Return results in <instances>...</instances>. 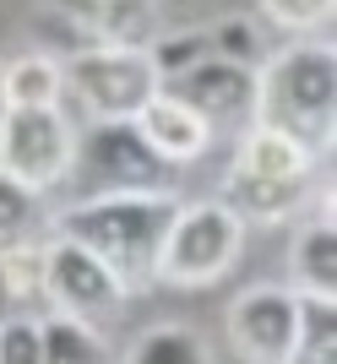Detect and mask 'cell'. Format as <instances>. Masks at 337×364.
Here are the masks:
<instances>
[{"label":"cell","mask_w":337,"mask_h":364,"mask_svg":"<svg viewBox=\"0 0 337 364\" xmlns=\"http://www.w3.org/2000/svg\"><path fill=\"white\" fill-rule=\"evenodd\" d=\"M180 213L174 191H114V196H82L55 218V234L77 240L104 261L125 289H141L158 277L164 234Z\"/></svg>","instance_id":"obj_1"},{"label":"cell","mask_w":337,"mask_h":364,"mask_svg":"<svg viewBox=\"0 0 337 364\" xmlns=\"http://www.w3.org/2000/svg\"><path fill=\"white\" fill-rule=\"evenodd\" d=\"M250 125L283 131L289 141L321 152L337 125V55L332 44H289L256 71Z\"/></svg>","instance_id":"obj_2"},{"label":"cell","mask_w":337,"mask_h":364,"mask_svg":"<svg viewBox=\"0 0 337 364\" xmlns=\"http://www.w3.org/2000/svg\"><path fill=\"white\" fill-rule=\"evenodd\" d=\"M87 196H114V191H174V164L147 147L137 120H92L87 136H77L71 168Z\"/></svg>","instance_id":"obj_3"},{"label":"cell","mask_w":337,"mask_h":364,"mask_svg":"<svg viewBox=\"0 0 337 364\" xmlns=\"http://www.w3.org/2000/svg\"><path fill=\"white\" fill-rule=\"evenodd\" d=\"M240 245H245V223L223 201H191L174 213V223L164 234L158 277L174 289H207L240 261Z\"/></svg>","instance_id":"obj_4"},{"label":"cell","mask_w":337,"mask_h":364,"mask_svg":"<svg viewBox=\"0 0 337 364\" xmlns=\"http://www.w3.org/2000/svg\"><path fill=\"white\" fill-rule=\"evenodd\" d=\"M38 267H44V304L49 310L82 321V326H98V332L120 316L125 294H131L92 250H82V245L65 240V234H49L44 240Z\"/></svg>","instance_id":"obj_5"},{"label":"cell","mask_w":337,"mask_h":364,"mask_svg":"<svg viewBox=\"0 0 337 364\" xmlns=\"http://www.w3.org/2000/svg\"><path fill=\"white\" fill-rule=\"evenodd\" d=\"M60 82L87 109V120H137L158 92V76L141 49H82L60 65Z\"/></svg>","instance_id":"obj_6"},{"label":"cell","mask_w":337,"mask_h":364,"mask_svg":"<svg viewBox=\"0 0 337 364\" xmlns=\"http://www.w3.org/2000/svg\"><path fill=\"white\" fill-rule=\"evenodd\" d=\"M77 152V131L60 109H6L0 120V174L28 191H49L65 180Z\"/></svg>","instance_id":"obj_7"},{"label":"cell","mask_w":337,"mask_h":364,"mask_svg":"<svg viewBox=\"0 0 337 364\" xmlns=\"http://www.w3.org/2000/svg\"><path fill=\"white\" fill-rule=\"evenodd\" d=\"M294 326H299V294L294 289H245L229 304V343L245 364H289Z\"/></svg>","instance_id":"obj_8"},{"label":"cell","mask_w":337,"mask_h":364,"mask_svg":"<svg viewBox=\"0 0 337 364\" xmlns=\"http://www.w3.org/2000/svg\"><path fill=\"white\" fill-rule=\"evenodd\" d=\"M158 92L180 98L207 131H218V125H240V120H250V109H256V65L218 60V55H213V60L191 65L185 76L164 82Z\"/></svg>","instance_id":"obj_9"},{"label":"cell","mask_w":337,"mask_h":364,"mask_svg":"<svg viewBox=\"0 0 337 364\" xmlns=\"http://www.w3.org/2000/svg\"><path fill=\"white\" fill-rule=\"evenodd\" d=\"M60 6L82 49H147L153 38V0H60Z\"/></svg>","instance_id":"obj_10"},{"label":"cell","mask_w":337,"mask_h":364,"mask_svg":"<svg viewBox=\"0 0 337 364\" xmlns=\"http://www.w3.org/2000/svg\"><path fill=\"white\" fill-rule=\"evenodd\" d=\"M137 131L147 136V147H153L158 158H168L174 168L201 158L207 141H213V131H207L180 98H168V92H153V98H147V109L137 114Z\"/></svg>","instance_id":"obj_11"},{"label":"cell","mask_w":337,"mask_h":364,"mask_svg":"<svg viewBox=\"0 0 337 364\" xmlns=\"http://www.w3.org/2000/svg\"><path fill=\"white\" fill-rule=\"evenodd\" d=\"M310 201V180H267V174H229V207L240 223H283Z\"/></svg>","instance_id":"obj_12"},{"label":"cell","mask_w":337,"mask_h":364,"mask_svg":"<svg viewBox=\"0 0 337 364\" xmlns=\"http://www.w3.org/2000/svg\"><path fill=\"white\" fill-rule=\"evenodd\" d=\"M289 272H294V294L305 299H337V234L332 218L299 228V240L289 250Z\"/></svg>","instance_id":"obj_13"},{"label":"cell","mask_w":337,"mask_h":364,"mask_svg":"<svg viewBox=\"0 0 337 364\" xmlns=\"http://www.w3.org/2000/svg\"><path fill=\"white\" fill-rule=\"evenodd\" d=\"M49 213H44V191H28L16 185L11 174H0V267L22 250H38L49 240L44 234Z\"/></svg>","instance_id":"obj_14"},{"label":"cell","mask_w":337,"mask_h":364,"mask_svg":"<svg viewBox=\"0 0 337 364\" xmlns=\"http://www.w3.org/2000/svg\"><path fill=\"white\" fill-rule=\"evenodd\" d=\"M234 168L245 174H267V180H310L316 168V152L289 141L283 131H267V125H250L240 152H234Z\"/></svg>","instance_id":"obj_15"},{"label":"cell","mask_w":337,"mask_h":364,"mask_svg":"<svg viewBox=\"0 0 337 364\" xmlns=\"http://www.w3.org/2000/svg\"><path fill=\"white\" fill-rule=\"evenodd\" d=\"M0 87H6V109H60V60L49 55H22V60L0 65Z\"/></svg>","instance_id":"obj_16"},{"label":"cell","mask_w":337,"mask_h":364,"mask_svg":"<svg viewBox=\"0 0 337 364\" xmlns=\"http://www.w3.org/2000/svg\"><path fill=\"white\" fill-rule=\"evenodd\" d=\"M332 359H337V299L299 294V326H294L289 364H332Z\"/></svg>","instance_id":"obj_17"},{"label":"cell","mask_w":337,"mask_h":364,"mask_svg":"<svg viewBox=\"0 0 337 364\" xmlns=\"http://www.w3.org/2000/svg\"><path fill=\"white\" fill-rule=\"evenodd\" d=\"M38 337H44V364H104L109 359L98 326H82V321L55 316V310L38 321Z\"/></svg>","instance_id":"obj_18"},{"label":"cell","mask_w":337,"mask_h":364,"mask_svg":"<svg viewBox=\"0 0 337 364\" xmlns=\"http://www.w3.org/2000/svg\"><path fill=\"white\" fill-rule=\"evenodd\" d=\"M125 364H213V348L191 326H153L125 348Z\"/></svg>","instance_id":"obj_19"},{"label":"cell","mask_w":337,"mask_h":364,"mask_svg":"<svg viewBox=\"0 0 337 364\" xmlns=\"http://www.w3.org/2000/svg\"><path fill=\"white\" fill-rule=\"evenodd\" d=\"M147 65H153V76H158V87L164 82H174V76H185L191 65H201V60H213V38H207V28H191V33H164V38H147Z\"/></svg>","instance_id":"obj_20"},{"label":"cell","mask_w":337,"mask_h":364,"mask_svg":"<svg viewBox=\"0 0 337 364\" xmlns=\"http://www.w3.org/2000/svg\"><path fill=\"white\" fill-rule=\"evenodd\" d=\"M207 38H213L218 60H240V65L261 60V33H256V22H245V16H229V22L207 28Z\"/></svg>","instance_id":"obj_21"},{"label":"cell","mask_w":337,"mask_h":364,"mask_svg":"<svg viewBox=\"0 0 337 364\" xmlns=\"http://www.w3.org/2000/svg\"><path fill=\"white\" fill-rule=\"evenodd\" d=\"M0 364H44V337H38L33 316L0 321Z\"/></svg>","instance_id":"obj_22"},{"label":"cell","mask_w":337,"mask_h":364,"mask_svg":"<svg viewBox=\"0 0 337 364\" xmlns=\"http://www.w3.org/2000/svg\"><path fill=\"white\" fill-rule=\"evenodd\" d=\"M261 11L272 16L277 28H294V33H316L332 22V0H261Z\"/></svg>","instance_id":"obj_23"},{"label":"cell","mask_w":337,"mask_h":364,"mask_svg":"<svg viewBox=\"0 0 337 364\" xmlns=\"http://www.w3.org/2000/svg\"><path fill=\"white\" fill-rule=\"evenodd\" d=\"M38 250H44V245H38ZM38 250H22V256H11L6 267H0V283H6L11 299H44V267H38Z\"/></svg>","instance_id":"obj_24"},{"label":"cell","mask_w":337,"mask_h":364,"mask_svg":"<svg viewBox=\"0 0 337 364\" xmlns=\"http://www.w3.org/2000/svg\"><path fill=\"white\" fill-rule=\"evenodd\" d=\"M0 65H6V60H0ZM0 120H6V87H0Z\"/></svg>","instance_id":"obj_25"}]
</instances>
